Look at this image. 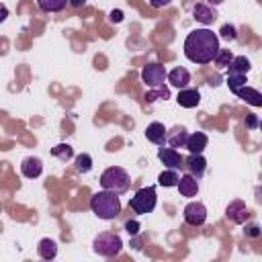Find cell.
Listing matches in <instances>:
<instances>
[{
	"label": "cell",
	"mask_w": 262,
	"mask_h": 262,
	"mask_svg": "<svg viewBox=\"0 0 262 262\" xmlns=\"http://www.w3.org/2000/svg\"><path fill=\"white\" fill-rule=\"evenodd\" d=\"M147 2H149L151 8H164V6H168L172 0H147Z\"/></svg>",
	"instance_id": "1f68e13d"
},
{
	"label": "cell",
	"mask_w": 262,
	"mask_h": 262,
	"mask_svg": "<svg viewBox=\"0 0 262 262\" xmlns=\"http://www.w3.org/2000/svg\"><path fill=\"white\" fill-rule=\"evenodd\" d=\"M178 170H164V172H160L158 174V184L160 186H166V188H172V186H176L178 184Z\"/></svg>",
	"instance_id": "7402d4cb"
},
{
	"label": "cell",
	"mask_w": 262,
	"mask_h": 262,
	"mask_svg": "<svg viewBox=\"0 0 262 262\" xmlns=\"http://www.w3.org/2000/svg\"><path fill=\"white\" fill-rule=\"evenodd\" d=\"M145 137H147V141H151L156 145H164L166 143V127L162 123L154 121L145 127Z\"/></svg>",
	"instance_id": "e0dca14e"
},
{
	"label": "cell",
	"mask_w": 262,
	"mask_h": 262,
	"mask_svg": "<svg viewBox=\"0 0 262 262\" xmlns=\"http://www.w3.org/2000/svg\"><path fill=\"white\" fill-rule=\"evenodd\" d=\"M176 100H178V104H180L182 108H194V106H199V102H201V92H199L196 88H188V86H186V88H180Z\"/></svg>",
	"instance_id": "7c38bea8"
},
{
	"label": "cell",
	"mask_w": 262,
	"mask_h": 262,
	"mask_svg": "<svg viewBox=\"0 0 262 262\" xmlns=\"http://www.w3.org/2000/svg\"><path fill=\"white\" fill-rule=\"evenodd\" d=\"M145 102H156V100H166V98H170V90L166 88V86H158V88H154V90H149V92H145Z\"/></svg>",
	"instance_id": "4316f807"
},
{
	"label": "cell",
	"mask_w": 262,
	"mask_h": 262,
	"mask_svg": "<svg viewBox=\"0 0 262 262\" xmlns=\"http://www.w3.org/2000/svg\"><path fill=\"white\" fill-rule=\"evenodd\" d=\"M158 160L166 166V168H170V170H180V168H184V158L180 156V151L178 149H174V147H160L158 149Z\"/></svg>",
	"instance_id": "9c48e42d"
},
{
	"label": "cell",
	"mask_w": 262,
	"mask_h": 262,
	"mask_svg": "<svg viewBox=\"0 0 262 262\" xmlns=\"http://www.w3.org/2000/svg\"><path fill=\"white\" fill-rule=\"evenodd\" d=\"M188 139V131L184 127H174L170 133H166V141L170 143V147H184Z\"/></svg>",
	"instance_id": "d6986e66"
},
{
	"label": "cell",
	"mask_w": 262,
	"mask_h": 262,
	"mask_svg": "<svg viewBox=\"0 0 262 262\" xmlns=\"http://www.w3.org/2000/svg\"><path fill=\"white\" fill-rule=\"evenodd\" d=\"M207 143H209L207 133L194 131V133H188V139H186V145H184V147H186L190 154H203V149L207 147Z\"/></svg>",
	"instance_id": "2e32d148"
},
{
	"label": "cell",
	"mask_w": 262,
	"mask_h": 262,
	"mask_svg": "<svg viewBox=\"0 0 262 262\" xmlns=\"http://www.w3.org/2000/svg\"><path fill=\"white\" fill-rule=\"evenodd\" d=\"M184 166H186L188 174L194 176L196 180H201L207 172V160L203 154H188V158L184 160Z\"/></svg>",
	"instance_id": "8fae6325"
},
{
	"label": "cell",
	"mask_w": 262,
	"mask_h": 262,
	"mask_svg": "<svg viewBox=\"0 0 262 262\" xmlns=\"http://www.w3.org/2000/svg\"><path fill=\"white\" fill-rule=\"evenodd\" d=\"M125 229H127L129 235H137L139 233V223L137 221H127L125 223Z\"/></svg>",
	"instance_id": "4dcf8cb0"
},
{
	"label": "cell",
	"mask_w": 262,
	"mask_h": 262,
	"mask_svg": "<svg viewBox=\"0 0 262 262\" xmlns=\"http://www.w3.org/2000/svg\"><path fill=\"white\" fill-rule=\"evenodd\" d=\"M90 211L98 217V219H104V221H111V219H117L119 213H121V201L115 192L111 190H98L90 196Z\"/></svg>",
	"instance_id": "7a4b0ae2"
},
{
	"label": "cell",
	"mask_w": 262,
	"mask_h": 262,
	"mask_svg": "<svg viewBox=\"0 0 262 262\" xmlns=\"http://www.w3.org/2000/svg\"><path fill=\"white\" fill-rule=\"evenodd\" d=\"M225 0H207V4H211V6H219V4H223Z\"/></svg>",
	"instance_id": "8d00e7d4"
},
{
	"label": "cell",
	"mask_w": 262,
	"mask_h": 262,
	"mask_svg": "<svg viewBox=\"0 0 262 262\" xmlns=\"http://www.w3.org/2000/svg\"><path fill=\"white\" fill-rule=\"evenodd\" d=\"M108 18H111V23H121L123 20V12L121 10H113Z\"/></svg>",
	"instance_id": "d6a6232c"
},
{
	"label": "cell",
	"mask_w": 262,
	"mask_h": 262,
	"mask_svg": "<svg viewBox=\"0 0 262 262\" xmlns=\"http://www.w3.org/2000/svg\"><path fill=\"white\" fill-rule=\"evenodd\" d=\"M192 18L201 25H213L217 18V10H215V6L207 4V2H196L192 6Z\"/></svg>",
	"instance_id": "30bf717a"
},
{
	"label": "cell",
	"mask_w": 262,
	"mask_h": 262,
	"mask_svg": "<svg viewBox=\"0 0 262 262\" xmlns=\"http://www.w3.org/2000/svg\"><path fill=\"white\" fill-rule=\"evenodd\" d=\"M92 250L98 254V256H104V258H113V256H119L121 250H123V239L113 233V231H102L98 233L94 239H92Z\"/></svg>",
	"instance_id": "277c9868"
},
{
	"label": "cell",
	"mask_w": 262,
	"mask_h": 262,
	"mask_svg": "<svg viewBox=\"0 0 262 262\" xmlns=\"http://www.w3.org/2000/svg\"><path fill=\"white\" fill-rule=\"evenodd\" d=\"M156 203H158V194H156V188L154 186H143L139 188L131 199H129V207L133 213L137 215H147L156 209Z\"/></svg>",
	"instance_id": "5b68a950"
},
{
	"label": "cell",
	"mask_w": 262,
	"mask_h": 262,
	"mask_svg": "<svg viewBox=\"0 0 262 262\" xmlns=\"http://www.w3.org/2000/svg\"><path fill=\"white\" fill-rule=\"evenodd\" d=\"M129 184H131V178L127 174V170L119 168V166H111L106 168L102 174H100V186L104 190H111L115 194H121V192H127L129 190Z\"/></svg>",
	"instance_id": "3957f363"
},
{
	"label": "cell",
	"mask_w": 262,
	"mask_h": 262,
	"mask_svg": "<svg viewBox=\"0 0 262 262\" xmlns=\"http://www.w3.org/2000/svg\"><path fill=\"white\" fill-rule=\"evenodd\" d=\"M176 188H178V192H180L182 196H188V199H190V196H196V192H199V180L186 172V174H182V176L178 178Z\"/></svg>",
	"instance_id": "5bb4252c"
},
{
	"label": "cell",
	"mask_w": 262,
	"mask_h": 262,
	"mask_svg": "<svg viewBox=\"0 0 262 262\" xmlns=\"http://www.w3.org/2000/svg\"><path fill=\"white\" fill-rule=\"evenodd\" d=\"M166 80L174 86V88H186L188 84H190V72L186 70V68H174V70H170L168 72V76H166Z\"/></svg>",
	"instance_id": "9a60e30c"
},
{
	"label": "cell",
	"mask_w": 262,
	"mask_h": 262,
	"mask_svg": "<svg viewBox=\"0 0 262 262\" xmlns=\"http://www.w3.org/2000/svg\"><path fill=\"white\" fill-rule=\"evenodd\" d=\"M227 68H229V70H233V72L248 74V72H250V68H252V63H250V59H248L246 55H237V57H233V59H231V63H229Z\"/></svg>",
	"instance_id": "484cf974"
},
{
	"label": "cell",
	"mask_w": 262,
	"mask_h": 262,
	"mask_svg": "<svg viewBox=\"0 0 262 262\" xmlns=\"http://www.w3.org/2000/svg\"><path fill=\"white\" fill-rule=\"evenodd\" d=\"M246 82H248V74L233 72V70H229V72H227V86H229V90H231L233 94H235V90H237V88L246 86Z\"/></svg>",
	"instance_id": "44dd1931"
},
{
	"label": "cell",
	"mask_w": 262,
	"mask_h": 262,
	"mask_svg": "<svg viewBox=\"0 0 262 262\" xmlns=\"http://www.w3.org/2000/svg\"><path fill=\"white\" fill-rule=\"evenodd\" d=\"M244 123H246V127H250V129H256V127H258V119H256L254 115H250V117H248Z\"/></svg>",
	"instance_id": "836d02e7"
},
{
	"label": "cell",
	"mask_w": 262,
	"mask_h": 262,
	"mask_svg": "<svg viewBox=\"0 0 262 262\" xmlns=\"http://www.w3.org/2000/svg\"><path fill=\"white\" fill-rule=\"evenodd\" d=\"M74 168L80 174H88L92 170V158H90V154H78L74 158Z\"/></svg>",
	"instance_id": "cb8c5ba5"
},
{
	"label": "cell",
	"mask_w": 262,
	"mask_h": 262,
	"mask_svg": "<svg viewBox=\"0 0 262 262\" xmlns=\"http://www.w3.org/2000/svg\"><path fill=\"white\" fill-rule=\"evenodd\" d=\"M219 37L211 29H194L184 39V55L192 63H211L219 51Z\"/></svg>",
	"instance_id": "6da1fadb"
},
{
	"label": "cell",
	"mask_w": 262,
	"mask_h": 262,
	"mask_svg": "<svg viewBox=\"0 0 262 262\" xmlns=\"http://www.w3.org/2000/svg\"><path fill=\"white\" fill-rule=\"evenodd\" d=\"M37 252H39V256H41L43 260H53V258L57 256V244H55V239L43 237V239L39 242V246H37Z\"/></svg>",
	"instance_id": "ffe728a7"
},
{
	"label": "cell",
	"mask_w": 262,
	"mask_h": 262,
	"mask_svg": "<svg viewBox=\"0 0 262 262\" xmlns=\"http://www.w3.org/2000/svg\"><path fill=\"white\" fill-rule=\"evenodd\" d=\"M217 37H221V39H225V41H235V39H237V31H235L233 25H223V27L219 29V35H217Z\"/></svg>",
	"instance_id": "f1b7e54d"
},
{
	"label": "cell",
	"mask_w": 262,
	"mask_h": 262,
	"mask_svg": "<svg viewBox=\"0 0 262 262\" xmlns=\"http://www.w3.org/2000/svg\"><path fill=\"white\" fill-rule=\"evenodd\" d=\"M68 4H70L72 8H82V6L86 4V0H68Z\"/></svg>",
	"instance_id": "d590c367"
},
{
	"label": "cell",
	"mask_w": 262,
	"mask_h": 262,
	"mask_svg": "<svg viewBox=\"0 0 262 262\" xmlns=\"http://www.w3.org/2000/svg\"><path fill=\"white\" fill-rule=\"evenodd\" d=\"M20 172H23V176L25 178H37V176H41V172H43V162L39 160V158H35V156H27L23 162H20Z\"/></svg>",
	"instance_id": "4fadbf2b"
},
{
	"label": "cell",
	"mask_w": 262,
	"mask_h": 262,
	"mask_svg": "<svg viewBox=\"0 0 262 262\" xmlns=\"http://www.w3.org/2000/svg\"><path fill=\"white\" fill-rule=\"evenodd\" d=\"M231 59H233V53H231L229 49H219V51H217V55L213 57V61H215V66H217L219 70L227 68V66L231 63Z\"/></svg>",
	"instance_id": "83f0119b"
},
{
	"label": "cell",
	"mask_w": 262,
	"mask_h": 262,
	"mask_svg": "<svg viewBox=\"0 0 262 262\" xmlns=\"http://www.w3.org/2000/svg\"><path fill=\"white\" fill-rule=\"evenodd\" d=\"M250 209H248V205L244 203V201H239V199H235V201H231L227 207H225V217L231 221V223H235V225H244L248 219H250Z\"/></svg>",
	"instance_id": "ba28073f"
},
{
	"label": "cell",
	"mask_w": 262,
	"mask_h": 262,
	"mask_svg": "<svg viewBox=\"0 0 262 262\" xmlns=\"http://www.w3.org/2000/svg\"><path fill=\"white\" fill-rule=\"evenodd\" d=\"M68 0H37V6L43 12H61L66 8Z\"/></svg>",
	"instance_id": "d4e9b609"
},
{
	"label": "cell",
	"mask_w": 262,
	"mask_h": 262,
	"mask_svg": "<svg viewBox=\"0 0 262 262\" xmlns=\"http://www.w3.org/2000/svg\"><path fill=\"white\" fill-rule=\"evenodd\" d=\"M235 96L237 98H242V100H246L248 104H252V106H262V94L256 90V88H252V86H242V88H237L235 90Z\"/></svg>",
	"instance_id": "ac0fdd59"
},
{
	"label": "cell",
	"mask_w": 262,
	"mask_h": 262,
	"mask_svg": "<svg viewBox=\"0 0 262 262\" xmlns=\"http://www.w3.org/2000/svg\"><path fill=\"white\" fill-rule=\"evenodd\" d=\"M182 217H184V221H186L188 225L199 227V225H203V223L207 221V207H205L203 203H199V201H192V203H188V205L184 207Z\"/></svg>",
	"instance_id": "52a82bcc"
},
{
	"label": "cell",
	"mask_w": 262,
	"mask_h": 262,
	"mask_svg": "<svg viewBox=\"0 0 262 262\" xmlns=\"http://www.w3.org/2000/svg\"><path fill=\"white\" fill-rule=\"evenodd\" d=\"M166 76H168L166 68H164L162 63H158V61H149V63L143 66V70H141V82H143L145 86H149V88L164 86Z\"/></svg>",
	"instance_id": "8992f818"
},
{
	"label": "cell",
	"mask_w": 262,
	"mask_h": 262,
	"mask_svg": "<svg viewBox=\"0 0 262 262\" xmlns=\"http://www.w3.org/2000/svg\"><path fill=\"white\" fill-rule=\"evenodd\" d=\"M8 18V8L4 4H0V23H4Z\"/></svg>",
	"instance_id": "e575fe53"
},
{
	"label": "cell",
	"mask_w": 262,
	"mask_h": 262,
	"mask_svg": "<svg viewBox=\"0 0 262 262\" xmlns=\"http://www.w3.org/2000/svg\"><path fill=\"white\" fill-rule=\"evenodd\" d=\"M51 156L57 158L59 162H68L74 158V149L70 143H57L55 147H51Z\"/></svg>",
	"instance_id": "603a6c76"
},
{
	"label": "cell",
	"mask_w": 262,
	"mask_h": 262,
	"mask_svg": "<svg viewBox=\"0 0 262 262\" xmlns=\"http://www.w3.org/2000/svg\"><path fill=\"white\" fill-rule=\"evenodd\" d=\"M244 233H246V237H258L262 231H260V225L258 223H250V225H246Z\"/></svg>",
	"instance_id": "f546056e"
}]
</instances>
